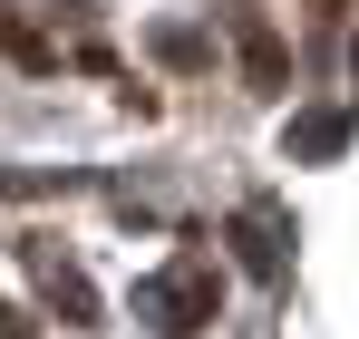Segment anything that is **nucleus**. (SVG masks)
I'll list each match as a JSON object with an SVG mask.
<instances>
[{"label":"nucleus","instance_id":"20e7f679","mask_svg":"<svg viewBox=\"0 0 359 339\" xmlns=\"http://www.w3.org/2000/svg\"><path fill=\"white\" fill-rule=\"evenodd\" d=\"M340 136H350V116H301V126H292V155H340Z\"/></svg>","mask_w":359,"mask_h":339},{"label":"nucleus","instance_id":"39448f33","mask_svg":"<svg viewBox=\"0 0 359 339\" xmlns=\"http://www.w3.org/2000/svg\"><path fill=\"white\" fill-rule=\"evenodd\" d=\"M0 49L20 58V68H49V39H39V20H0Z\"/></svg>","mask_w":359,"mask_h":339},{"label":"nucleus","instance_id":"f03ea898","mask_svg":"<svg viewBox=\"0 0 359 339\" xmlns=\"http://www.w3.org/2000/svg\"><path fill=\"white\" fill-rule=\"evenodd\" d=\"M146 310H156L165 330H204V320L224 310V282H214V262H175L165 282L146 291Z\"/></svg>","mask_w":359,"mask_h":339},{"label":"nucleus","instance_id":"423d86ee","mask_svg":"<svg viewBox=\"0 0 359 339\" xmlns=\"http://www.w3.org/2000/svg\"><path fill=\"white\" fill-rule=\"evenodd\" d=\"M156 58L165 68H204V29H156Z\"/></svg>","mask_w":359,"mask_h":339},{"label":"nucleus","instance_id":"0eeeda50","mask_svg":"<svg viewBox=\"0 0 359 339\" xmlns=\"http://www.w3.org/2000/svg\"><path fill=\"white\" fill-rule=\"evenodd\" d=\"M0 339H29V320H20V310H10V300H0Z\"/></svg>","mask_w":359,"mask_h":339},{"label":"nucleus","instance_id":"7ed1b4c3","mask_svg":"<svg viewBox=\"0 0 359 339\" xmlns=\"http://www.w3.org/2000/svg\"><path fill=\"white\" fill-rule=\"evenodd\" d=\"M233 252H243V272H262V282L282 272V242H272V223H262V214H243V223H233Z\"/></svg>","mask_w":359,"mask_h":339},{"label":"nucleus","instance_id":"f257e3e1","mask_svg":"<svg viewBox=\"0 0 359 339\" xmlns=\"http://www.w3.org/2000/svg\"><path fill=\"white\" fill-rule=\"evenodd\" d=\"M224 49L243 58V78H252V88H282V78H292V49H282V29H272L252 0H233V10H224Z\"/></svg>","mask_w":359,"mask_h":339}]
</instances>
